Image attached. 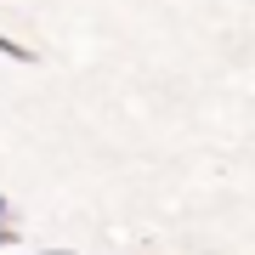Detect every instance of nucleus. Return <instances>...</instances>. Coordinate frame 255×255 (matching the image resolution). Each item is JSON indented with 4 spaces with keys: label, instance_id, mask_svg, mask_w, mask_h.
I'll return each mask as SVG.
<instances>
[{
    "label": "nucleus",
    "instance_id": "nucleus-2",
    "mask_svg": "<svg viewBox=\"0 0 255 255\" xmlns=\"http://www.w3.org/2000/svg\"><path fill=\"white\" fill-rule=\"evenodd\" d=\"M0 244H17V233L6 227V193H0Z\"/></svg>",
    "mask_w": 255,
    "mask_h": 255
},
{
    "label": "nucleus",
    "instance_id": "nucleus-1",
    "mask_svg": "<svg viewBox=\"0 0 255 255\" xmlns=\"http://www.w3.org/2000/svg\"><path fill=\"white\" fill-rule=\"evenodd\" d=\"M0 51H6L11 63H40V57L28 51V46H17V40H11V34H0Z\"/></svg>",
    "mask_w": 255,
    "mask_h": 255
},
{
    "label": "nucleus",
    "instance_id": "nucleus-3",
    "mask_svg": "<svg viewBox=\"0 0 255 255\" xmlns=\"http://www.w3.org/2000/svg\"><path fill=\"white\" fill-rule=\"evenodd\" d=\"M40 255H80V250H40Z\"/></svg>",
    "mask_w": 255,
    "mask_h": 255
}]
</instances>
